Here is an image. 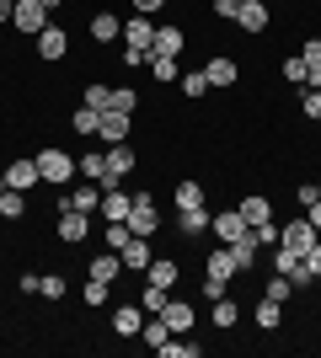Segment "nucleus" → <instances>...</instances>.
Here are the masks:
<instances>
[{
	"instance_id": "obj_35",
	"label": "nucleus",
	"mask_w": 321,
	"mask_h": 358,
	"mask_svg": "<svg viewBox=\"0 0 321 358\" xmlns=\"http://www.w3.org/2000/svg\"><path fill=\"white\" fill-rule=\"evenodd\" d=\"M236 321H241V305H236V299H214V327L230 331Z\"/></svg>"
},
{
	"instance_id": "obj_38",
	"label": "nucleus",
	"mask_w": 321,
	"mask_h": 358,
	"mask_svg": "<svg viewBox=\"0 0 321 358\" xmlns=\"http://www.w3.org/2000/svg\"><path fill=\"white\" fill-rule=\"evenodd\" d=\"M150 70H155V80H161V86H171V80L183 75V64H177V59H166V54H150Z\"/></svg>"
},
{
	"instance_id": "obj_26",
	"label": "nucleus",
	"mask_w": 321,
	"mask_h": 358,
	"mask_svg": "<svg viewBox=\"0 0 321 358\" xmlns=\"http://www.w3.org/2000/svg\"><path fill=\"white\" fill-rule=\"evenodd\" d=\"M118 273H123V257H92V268H86V278H102V284H118Z\"/></svg>"
},
{
	"instance_id": "obj_14",
	"label": "nucleus",
	"mask_w": 321,
	"mask_h": 358,
	"mask_svg": "<svg viewBox=\"0 0 321 358\" xmlns=\"http://www.w3.org/2000/svg\"><path fill=\"white\" fill-rule=\"evenodd\" d=\"M139 327H145V305H129V299H123L118 310H113V331H118V337H139Z\"/></svg>"
},
{
	"instance_id": "obj_49",
	"label": "nucleus",
	"mask_w": 321,
	"mask_h": 358,
	"mask_svg": "<svg viewBox=\"0 0 321 358\" xmlns=\"http://www.w3.org/2000/svg\"><path fill=\"white\" fill-rule=\"evenodd\" d=\"M204 299H225V284H220V278H204Z\"/></svg>"
},
{
	"instance_id": "obj_33",
	"label": "nucleus",
	"mask_w": 321,
	"mask_h": 358,
	"mask_svg": "<svg viewBox=\"0 0 321 358\" xmlns=\"http://www.w3.org/2000/svg\"><path fill=\"white\" fill-rule=\"evenodd\" d=\"M64 294H70L64 273H43V278H38V299H64Z\"/></svg>"
},
{
	"instance_id": "obj_5",
	"label": "nucleus",
	"mask_w": 321,
	"mask_h": 358,
	"mask_svg": "<svg viewBox=\"0 0 321 358\" xmlns=\"http://www.w3.org/2000/svg\"><path fill=\"white\" fill-rule=\"evenodd\" d=\"M252 224H246V214L241 209H225V214H209V236L220 241V246H236V241L246 236Z\"/></svg>"
},
{
	"instance_id": "obj_41",
	"label": "nucleus",
	"mask_w": 321,
	"mask_h": 358,
	"mask_svg": "<svg viewBox=\"0 0 321 358\" xmlns=\"http://www.w3.org/2000/svg\"><path fill=\"white\" fill-rule=\"evenodd\" d=\"M113 107H118V113H139V91L134 86H113Z\"/></svg>"
},
{
	"instance_id": "obj_4",
	"label": "nucleus",
	"mask_w": 321,
	"mask_h": 358,
	"mask_svg": "<svg viewBox=\"0 0 321 358\" xmlns=\"http://www.w3.org/2000/svg\"><path fill=\"white\" fill-rule=\"evenodd\" d=\"M54 16H48V6L43 0H16V11H11V27L22 32V38H38V32L48 27Z\"/></svg>"
},
{
	"instance_id": "obj_50",
	"label": "nucleus",
	"mask_w": 321,
	"mask_h": 358,
	"mask_svg": "<svg viewBox=\"0 0 321 358\" xmlns=\"http://www.w3.org/2000/svg\"><path fill=\"white\" fill-rule=\"evenodd\" d=\"M306 262H311V273H316V278H321V236H316V246H311V252H306Z\"/></svg>"
},
{
	"instance_id": "obj_20",
	"label": "nucleus",
	"mask_w": 321,
	"mask_h": 358,
	"mask_svg": "<svg viewBox=\"0 0 321 358\" xmlns=\"http://www.w3.org/2000/svg\"><path fill=\"white\" fill-rule=\"evenodd\" d=\"M118 257H123V268L145 273V268H150V257H155V252H150V241H145V236H134V241H129V246H123Z\"/></svg>"
},
{
	"instance_id": "obj_44",
	"label": "nucleus",
	"mask_w": 321,
	"mask_h": 358,
	"mask_svg": "<svg viewBox=\"0 0 321 358\" xmlns=\"http://www.w3.org/2000/svg\"><path fill=\"white\" fill-rule=\"evenodd\" d=\"M252 236H257V246H278V224L268 220V224H252Z\"/></svg>"
},
{
	"instance_id": "obj_27",
	"label": "nucleus",
	"mask_w": 321,
	"mask_h": 358,
	"mask_svg": "<svg viewBox=\"0 0 321 358\" xmlns=\"http://www.w3.org/2000/svg\"><path fill=\"white\" fill-rule=\"evenodd\" d=\"M257 252H262V246H257V236H252V230H246V236L236 241V246H230V257H236V268H241V273H252V262H257Z\"/></svg>"
},
{
	"instance_id": "obj_6",
	"label": "nucleus",
	"mask_w": 321,
	"mask_h": 358,
	"mask_svg": "<svg viewBox=\"0 0 321 358\" xmlns=\"http://www.w3.org/2000/svg\"><path fill=\"white\" fill-rule=\"evenodd\" d=\"M155 224H161V214H155V198H150V193H134V209H129V230L150 241V236H155Z\"/></svg>"
},
{
	"instance_id": "obj_43",
	"label": "nucleus",
	"mask_w": 321,
	"mask_h": 358,
	"mask_svg": "<svg viewBox=\"0 0 321 358\" xmlns=\"http://www.w3.org/2000/svg\"><path fill=\"white\" fill-rule=\"evenodd\" d=\"M290 278H284V273H273V278H268V299H278V305H284V299H290Z\"/></svg>"
},
{
	"instance_id": "obj_3",
	"label": "nucleus",
	"mask_w": 321,
	"mask_h": 358,
	"mask_svg": "<svg viewBox=\"0 0 321 358\" xmlns=\"http://www.w3.org/2000/svg\"><path fill=\"white\" fill-rule=\"evenodd\" d=\"M102 187H123V177H129V171H134V145H129V139H123V145H107L102 150Z\"/></svg>"
},
{
	"instance_id": "obj_2",
	"label": "nucleus",
	"mask_w": 321,
	"mask_h": 358,
	"mask_svg": "<svg viewBox=\"0 0 321 358\" xmlns=\"http://www.w3.org/2000/svg\"><path fill=\"white\" fill-rule=\"evenodd\" d=\"M316 224L311 220H290V224H278V252H290V257H306L311 246H316Z\"/></svg>"
},
{
	"instance_id": "obj_39",
	"label": "nucleus",
	"mask_w": 321,
	"mask_h": 358,
	"mask_svg": "<svg viewBox=\"0 0 321 358\" xmlns=\"http://www.w3.org/2000/svg\"><path fill=\"white\" fill-rule=\"evenodd\" d=\"M102 150H86V155H80V161H76V171H80V177H92V182H102Z\"/></svg>"
},
{
	"instance_id": "obj_36",
	"label": "nucleus",
	"mask_w": 321,
	"mask_h": 358,
	"mask_svg": "<svg viewBox=\"0 0 321 358\" xmlns=\"http://www.w3.org/2000/svg\"><path fill=\"white\" fill-rule=\"evenodd\" d=\"M134 241V230H129V220H107V252H123Z\"/></svg>"
},
{
	"instance_id": "obj_30",
	"label": "nucleus",
	"mask_w": 321,
	"mask_h": 358,
	"mask_svg": "<svg viewBox=\"0 0 321 358\" xmlns=\"http://www.w3.org/2000/svg\"><path fill=\"white\" fill-rule=\"evenodd\" d=\"M155 353H161V358H204V348H199V343H177V331H171Z\"/></svg>"
},
{
	"instance_id": "obj_37",
	"label": "nucleus",
	"mask_w": 321,
	"mask_h": 358,
	"mask_svg": "<svg viewBox=\"0 0 321 358\" xmlns=\"http://www.w3.org/2000/svg\"><path fill=\"white\" fill-rule=\"evenodd\" d=\"M278 321H284V305H278V299H268V294H262V305H257V327H262V331H273Z\"/></svg>"
},
{
	"instance_id": "obj_7",
	"label": "nucleus",
	"mask_w": 321,
	"mask_h": 358,
	"mask_svg": "<svg viewBox=\"0 0 321 358\" xmlns=\"http://www.w3.org/2000/svg\"><path fill=\"white\" fill-rule=\"evenodd\" d=\"M32 43H38V59H48V64H54V59H64V48H70V32H64L59 22H48V27L38 32Z\"/></svg>"
},
{
	"instance_id": "obj_40",
	"label": "nucleus",
	"mask_w": 321,
	"mask_h": 358,
	"mask_svg": "<svg viewBox=\"0 0 321 358\" xmlns=\"http://www.w3.org/2000/svg\"><path fill=\"white\" fill-rule=\"evenodd\" d=\"M177 86H183V96H204V91H209V75L187 70V75H177Z\"/></svg>"
},
{
	"instance_id": "obj_55",
	"label": "nucleus",
	"mask_w": 321,
	"mask_h": 358,
	"mask_svg": "<svg viewBox=\"0 0 321 358\" xmlns=\"http://www.w3.org/2000/svg\"><path fill=\"white\" fill-rule=\"evenodd\" d=\"M316 193H321V182H316Z\"/></svg>"
},
{
	"instance_id": "obj_32",
	"label": "nucleus",
	"mask_w": 321,
	"mask_h": 358,
	"mask_svg": "<svg viewBox=\"0 0 321 358\" xmlns=\"http://www.w3.org/2000/svg\"><path fill=\"white\" fill-rule=\"evenodd\" d=\"M278 75H284V80H290V86H306V80H311V64L300 59V54H290V59L278 64Z\"/></svg>"
},
{
	"instance_id": "obj_52",
	"label": "nucleus",
	"mask_w": 321,
	"mask_h": 358,
	"mask_svg": "<svg viewBox=\"0 0 321 358\" xmlns=\"http://www.w3.org/2000/svg\"><path fill=\"white\" fill-rule=\"evenodd\" d=\"M11 11H16V0H0V22H11Z\"/></svg>"
},
{
	"instance_id": "obj_12",
	"label": "nucleus",
	"mask_w": 321,
	"mask_h": 358,
	"mask_svg": "<svg viewBox=\"0 0 321 358\" xmlns=\"http://www.w3.org/2000/svg\"><path fill=\"white\" fill-rule=\"evenodd\" d=\"M123 48H155V22L150 16H129V22H123Z\"/></svg>"
},
{
	"instance_id": "obj_46",
	"label": "nucleus",
	"mask_w": 321,
	"mask_h": 358,
	"mask_svg": "<svg viewBox=\"0 0 321 358\" xmlns=\"http://www.w3.org/2000/svg\"><path fill=\"white\" fill-rule=\"evenodd\" d=\"M236 11H241V0H214V16H225V22H236Z\"/></svg>"
},
{
	"instance_id": "obj_48",
	"label": "nucleus",
	"mask_w": 321,
	"mask_h": 358,
	"mask_svg": "<svg viewBox=\"0 0 321 358\" xmlns=\"http://www.w3.org/2000/svg\"><path fill=\"white\" fill-rule=\"evenodd\" d=\"M161 6H166V0H134V16H155Z\"/></svg>"
},
{
	"instance_id": "obj_9",
	"label": "nucleus",
	"mask_w": 321,
	"mask_h": 358,
	"mask_svg": "<svg viewBox=\"0 0 321 358\" xmlns=\"http://www.w3.org/2000/svg\"><path fill=\"white\" fill-rule=\"evenodd\" d=\"M54 230H59L64 246H80V241L92 236V220H86L80 209H59V224H54Z\"/></svg>"
},
{
	"instance_id": "obj_22",
	"label": "nucleus",
	"mask_w": 321,
	"mask_h": 358,
	"mask_svg": "<svg viewBox=\"0 0 321 358\" xmlns=\"http://www.w3.org/2000/svg\"><path fill=\"white\" fill-rule=\"evenodd\" d=\"M92 38H97V43H118V38H123V22L113 11H97L92 16Z\"/></svg>"
},
{
	"instance_id": "obj_34",
	"label": "nucleus",
	"mask_w": 321,
	"mask_h": 358,
	"mask_svg": "<svg viewBox=\"0 0 321 358\" xmlns=\"http://www.w3.org/2000/svg\"><path fill=\"white\" fill-rule=\"evenodd\" d=\"M80 299H86L92 310H102L107 299H113V284H102V278H86V289H80Z\"/></svg>"
},
{
	"instance_id": "obj_28",
	"label": "nucleus",
	"mask_w": 321,
	"mask_h": 358,
	"mask_svg": "<svg viewBox=\"0 0 321 358\" xmlns=\"http://www.w3.org/2000/svg\"><path fill=\"white\" fill-rule=\"evenodd\" d=\"M166 299H171V289H161V284H150V278H145V289H139L145 315H161V310H166Z\"/></svg>"
},
{
	"instance_id": "obj_13",
	"label": "nucleus",
	"mask_w": 321,
	"mask_h": 358,
	"mask_svg": "<svg viewBox=\"0 0 321 358\" xmlns=\"http://www.w3.org/2000/svg\"><path fill=\"white\" fill-rule=\"evenodd\" d=\"M236 257H230V246H214L209 257H204V278H220V284H230V278H236Z\"/></svg>"
},
{
	"instance_id": "obj_25",
	"label": "nucleus",
	"mask_w": 321,
	"mask_h": 358,
	"mask_svg": "<svg viewBox=\"0 0 321 358\" xmlns=\"http://www.w3.org/2000/svg\"><path fill=\"white\" fill-rule=\"evenodd\" d=\"M0 220H27V193H22V187H6V193H0Z\"/></svg>"
},
{
	"instance_id": "obj_51",
	"label": "nucleus",
	"mask_w": 321,
	"mask_h": 358,
	"mask_svg": "<svg viewBox=\"0 0 321 358\" xmlns=\"http://www.w3.org/2000/svg\"><path fill=\"white\" fill-rule=\"evenodd\" d=\"M306 220H311V224H316V230H321V198H316V203H311V209H306Z\"/></svg>"
},
{
	"instance_id": "obj_10",
	"label": "nucleus",
	"mask_w": 321,
	"mask_h": 358,
	"mask_svg": "<svg viewBox=\"0 0 321 358\" xmlns=\"http://www.w3.org/2000/svg\"><path fill=\"white\" fill-rule=\"evenodd\" d=\"M273 11H268V0H241V11H236V27L241 32H268Z\"/></svg>"
},
{
	"instance_id": "obj_1",
	"label": "nucleus",
	"mask_w": 321,
	"mask_h": 358,
	"mask_svg": "<svg viewBox=\"0 0 321 358\" xmlns=\"http://www.w3.org/2000/svg\"><path fill=\"white\" fill-rule=\"evenodd\" d=\"M38 171H43V182H48V187H70V182L80 177V171H76V155H70L64 145L38 150Z\"/></svg>"
},
{
	"instance_id": "obj_8",
	"label": "nucleus",
	"mask_w": 321,
	"mask_h": 358,
	"mask_svg": "<svg viewBox=\"0 0 321 358\" xmlns=\"http://www.w3.org/2000/svg\"><path fill=\"white\" fill-rule=\"evenodd\" d=\"M43 182V171H38V155H22V161L6 166V187H22V193H32Z\"/></svg>"
},
{
	"instance_id": "obj_54",
	"label": "nucleus",
	"mask_w": 321,
	"mask_h": 358,
	"mask_svg": "<svg viewBox=\"0 0 321 358\" xmlns=\"http://www.w3.org/2000/svg\"><path fill=\"white\" fill-rule=\"evenodd\" d=\"M0 193H6V171H0Z\"/></svg>"
},
{
	"instance_id": "obj_47",
	"label": "nucleus",
	"mask_w": 321,
	"mask_h": 358,
	"mask_svg": "<svg viewBox=\"0 0 321 358\" xmlns=\"http://www.w3.org/2000/svg\"><path fill=\"white\" fill-rule=\"evenodd\" d=\"M316 198H321V193H316V182H300V209H311Z\"/></svg>"
},
{
	"instance_id": "obj_17",
	"label": "nucleus",
	"mask_w": 321,
	"mask_h": 358,
	"mask_svg": "<svg viewBox=\"0 0 321 358\" xmlns=\"http://www.w3.org/2000/svg\"><path fill=\"white\" fill-rule=\"evenodd\" d=\"M204 75H209V86H236V80H241V64L225 59V54H214V59L204 64Z\"/></svg>"
},
{
	"instance_id": "obj_24",
	"label": "nucleus",
	"mask_w": 321,
	"mask_h": 358,
	"mask_svg": "<svg viewBox=\"0 0 321 358\" xmlns=\"http://www.w3.org/2000/svg\"><path fill=\"white\" fill-rule=\"evenodd\" d=\"M204 230H209V214H204V209H177V236L199 241Z\"/></svg>"
},
{
	"instance_id": "obj_16",
	"label": "nucleus",
	"mask_w": 321,
	"mask_h": 358,
	"mask_svg": "<svg viewBox=\"0 0 321 358\" xmlns=\"http://www.w3.org/2000/svg\"><path fill=\"white\" fill-rule=\"evenodd\" d=\"M145 278L161 289H177V278H183V268H177V257H150V268H145Z\"/></svg>"
},
{
	"instance_id": "obj_21",
	"label": "nucleus",
	"mask_w": 321,
	"mask_h": 358,
	"mask_svg": "<svg viewBox=\"0 0 321 358\" xmlns=\"http://www.w3.org/2000/svg\"><path fill=\"white\" fill-rule=\"evenodd\" d=\"M161 321H166V327L177 331V337H183V331H193V305H183V299H166Z\"/></svg>"
},
{
	"instance_id": "obj_53",
	"label": "nucleus",
	"mask_w": 321,
	"mask_h": 358,
	"mask_svg": "<svg viewBox=\"0 0 321 358\" xmlns=\"http://www.w3.org/2000/svg\"><path fill=\"white\" fill-rule=\"evenodd\" d=\"M43 6H48V16H54V11H59V6H64V0H43Z\"/></svg>"
},
{
	"instance_id": "obj_18",
	"label": "nucleus",
	"mask_w": 321,
	"mask_h": 358,
	"mask_svg": "<svg viewBox=\"0 0 321 358\" xmlns=\"http://www.w3.org/2000/svg\"><path fill=\"white\" fill-rule=\"evenodd\" d=\"M183 48H187V32H183V27H155V48H150V54H166V59H177Z\"/></svg>"
},
{
	"instance_id": "obj_19",
	"label": "nucleus",
	"mask_w": 321,
	"mask_h": 358,
	"mask_svg": "<svg viewBox=\"0 0 321 358\" xmlns=\"http://www.w3.org/2000/svg\"><path fill=\"white\" fill-rule=\"evenodd\" d=\"M171 203H177V209H204V182L183 177L177 187H171Z\"/></svg>"
},
{
	"instance_id": "obj_11",
	"label": "nucleus",
	"mask_w": 321,
	"mask_h": 358,
	"mask_svg": "<svg viewBox=\"0 0 321 358\" xmlns=\"http://www.w3.org/2000/svg\"><path fill=\"white\" fill-rule=\"evenodd\" d=\"M129 129H134V113H118V107H107V113H102V129H97V134H102L107 145H123V139H129Z\"/></svg>"
},
{
	"instance_id": "obj_15",
	"label": "nucleus",
	"mask_w": 321,
	"mask_h": 358,
	"mask_svg": "<svg viewBox=\"0 0 321 358\" xmlns=\"http://www.w3.org/2000/svg\"><path fill=\"white\" fill-rule=\"evenodd\" d=\"M129 209H134V193H123V187H102V220H129Z\"/></svg>"
},
{
	"instance_id": "obj_45",
	"label": "nucleus",
	"mask_w": 321,
	"mask_h": 358,
	"mask_svg": "<svg viewBox=\"0 0 321 358\" xmlns=\"http://www.w3.org/2000/svg\"><path fill=\"white\" fill-rule=\"evenodd\" d=\"M123 64H129V70H139V64H150V48H123Z\"/></svg>"
},
{
	"instance_id": "obj_23",
	"label": "nucleus",
	"mask_w": 321,
	"mask_h": 358,
	"mask_svg": "<svg viewBox=\"0 0 321 358\" xmlns=\"http://www.w3.org/2000/svg\"><path fill=\"white\" fill-rule=\"evenodd\" d=\"M236 209L246 214V224H268V220H273V203H268L262 193H246L241 203H236Z\"/></svg>"
},
{
	"instance_id": "obj_42",
	"label": "nucleus",
	"mask_w": 321,
	"mask_h": 358,
	"mask_svg": "<svg viewBox=\"0 0 321 358\" xmlns=\"http://www.w3.org/2000/svg\"><path fill=\"white\" fill-rule=\"evenodd\" d=\"M300 113H306L311 123H321V91H316V86H306V96H300Z\"/></svg>"
},
{
	"instance_id": "obj_31",
	"label": "nucleus",
	"mask_w": 321,
	"mask_h": 358,
	"mask_svg": "<svg viewBox=\"0 0 321 358\" xmlns=\"http://www.w3.org/2000/svg\"><path fill=\"white\" fill-rule=\"evenodd\" d=\"M70 129H76V134H86V139H92L97 129H102V113H97V107H76V118H70Z\"/></svg>"
},
{
	"instance_id": "obj_29",
	"label": "nucleus",
	"mask_w": 321,
	"mask_h": 358,
	"mask_svg": "<svg viewBox=\"0 0 321 358\" xmlns=\"http://www.w3.org/2000/svg\"><path fill=\"white\" fill-rule=\"evenodd\" d=\"M80 107H97V113H107V107H113V86H80Z\"/></svg>"
}]
</instances>
